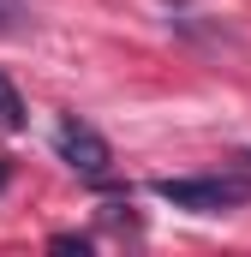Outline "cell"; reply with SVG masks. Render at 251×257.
Instances as JSON below:
<instances>
[{"label":"cell","instance_id":"6da1fadb","mask_svg":"<svg viewBox=\"0 0 251 257\" xmlns=\"http://www.w3.org/2000/svg\"><path fill=\"white\" fill-rule=\"evenodd\" d=\"M150 192L174 209H191V215H221V209H239L251 203V180L239 174H197V180H156Z\"/></svg>","mask_w":251,"mask_h":257},{"label":"cell","instance_id":"7a4b0ae2","mask_svg":"<svg viewBox=\"0 0 251 257\" xmlns=\"http://www.w3.org/2000/svg\"><path fill=\"white\" fill-rule=\"evenodd\" d=\"M54 150H60V162H72L84 180H102L108 168H114V150H108V138L96 126H84L78 114H66L60 132H54Z\"/></svg>","mask_w":251,"mask_h":257},{"label":"cell","instance_id":"3957f363","mask_svg":"<svg viewBox=\"0 0 251 257\" xmlns=\"http://www.w3.org/2000/svg\"><path fill=\"white\" fill-rule=\"evenodd\" d=\"M0 132L12 138V132H24V96L12 90V78L0 72Z\"/></svg>","mask_w":251,"mask_h":257},{"label":"cell","instance_id":"277c9868","mask_svg":"<svg viewBox=\"0 0 251 257\" xmlns=\"http://www.w3.org/2000/svg\"><path fill=\"white\" fill-rule=\"evenodd\" d=\"M48 245H54V251H90V239H84V233H54V239H48Z\"/></svg>","mask_w":251,"mask_h":257},{"label":"cell","instance_id":"5b68a950","mask_svg":"<svg viewBox=\"0 0 251 257\" xmlns=\"http://www.w3.org/2000/svg\"><path fill=\"white\" fill-rule=\"evenodd\" d=\"M6 18H12V12H6V0H0V24H6Z\"/></svg>","mask_w":251,"mask_h":257},{"label":"cell","instance_id":"8992f818","mask_svg":"<svg viewBox=\"0 0 251 257\" xmlns=\"http://www.w3.org/2000/svg\"><path fill=\"white\" fill-rule=\"evenodd\" d=\"M0 186H6V162H0Z\"/></svg>","mask_w":251,"mask_h":257},{"label":"cell","instance_id":"52a82bcc","mask_svg":"<svg viewBox=\"0 0 251 257\" xmlns=\"http://www.w3.org/2000/svg\"><path fill=\"white\" fill-rule=\"evenodd\" d=\"M239 162H251V150H245V156H239Z\"/></svg>","mask_w":251,"mask_h":257}]
</instances>
